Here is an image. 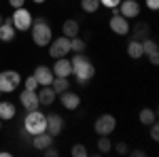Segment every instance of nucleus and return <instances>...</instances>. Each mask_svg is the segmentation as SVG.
<instances>
[{
    "label": "nucleus",
    "instance_id": "obj_1",
    "mask_svg": "<svg viewBox=\"0 0 159 157\" xmlns=\"http://www.w3.org/2000/svg\"><path fill=\"white\" fill-rule=\"evenodd\" d=\"M70 64H72V74L76 76V83L79 85H87L96 76V66L91 64V60L87 58L85 53H74Z\"/></svg>",
    "mask_w": 159,
    "mask_h": 157
},
{
    "label": "nucleus",
    "instance_id": "obj_2",
    "mask_svg": "<svg viewBox=\"0 0 159 157\" xmlns=\"http://www.w3.org/2000/svg\"><path fill=\"white\" fill-rule=\"evenodd\" d=\"M30 30H32V40L36 47H49L51 38H53V30L45 17H36L30 25Z\"/></svg>",
    "mask_w": 159,
    "mask_h": 157
},
{
    "label": "nucleus",
    "instance_id": "obj_3",
    "mask_svg": "<svg viewBox=\"0 0 159 157\" xmlns=\"http://www.w3.org/2000/svg\"><path fill=\"white\" fill-rule=\"evenodd\" d=\"M24 132L34 136V134H40V132H47V117L40 113V110H28L24 119Z\"/></svg>",
    "mask_w": 159,
    "mask_h": 157
},
{
    "label": "nucleus",
    "instance_id": "obj_4",
    "mask_svg": "<svg viewBox=\"0 0 159 157\" xmlns=\"http://www.w3.org/2000/svg\"><path fill=\"white\" fill-rule=\"evenodd\" d=\"M21 85V74L17 70H2L0 72V91L2 94H11Z\"/></svg>",
    "mask_w": 159,
    "mask_h": 157
},
{
    "label": "nucleus",
    "instance_id": "obj_5",
    "mask_svg": "<svg viewBox=\"0 0 159 157\" xmlns=\"http://www.w3.org/2000/svg\"><path fill=\"white\" fill-rule=\"evenodd\" d=\"M11 21H13V28H15V30H19V32H28L30 25H32V21H34V17L30 15L28 9L19 7V9H13Z\"/></svg>",
    "mask_w": 159,
    "mask_h": 157
},
{
    "label": "nucleus",
    "instance_id": "obj_6",
    "mask_svg": "<svg viewBox=\"0 0 159 157\" xmlns=\"http://www.w3.org/2000/svg\"><path fill=\"white\" fill-rule=\"evenodd\" d=\"M68 53H70V38H66L64 34L60 38H51V43H49V55L51 58L60 60V58H66Z\"/></svg>",
    "mask_w": 159,
    "mask_h": 157
},
{
    "label": "nucleus",
    "instance_id": "obj_7",
    "mask_svg": "<svg viewBox=\"0 0 159 157\" xmlns=\"http://www.w3.org/2000/svg\"><path fill=\"white\" fill-rule=\"evenodd\" d=\"M115 127H117V119L112 115H108V113L100 115L96 119V123H93V130H96L98 136H108V134L115 132Z\"/></svg>",
    "mask_w": 159,
    "mask_h": 157
},
{
    "label": "nucleus",
    "instance_id": "obj_8",
    "mask_svg": "<svg viewBox=\"0 0 159 157\" xmlns=\"http://www.w3.org/2000/svg\"><path fill=\"white\" fill-rule=\"evenodd\" d=\"M112 17H110V21H108V25H110V30L115 32V34H119V36H125L127 32H129V19H125L123 15H119L117 13V9H112Z\"/></svg>",
    "mask_w": 159,
    "mask_h": 157
},
{
    "label": "nucleus",
    "instance_id": "obj_9",
    "mask_svg": "<svg viewBox=\"0 0 159 157\" xmlns=\"http://www.w3.org/2000/svg\"><path fill=\"white\" fill-rule=\"evenodd\" d=\"M117 13L123 15L125 19H134L140 15V2L138 0H121L117 7Z\"/></svg>",
    "mask_w": 159,
    "mask_h": 157
},
{
    "label": "nucleus",
    "instance_id": "obj_10",
    "mask_svg": "<svg viewBox=\"0 0 159 157\" xmlns=\"http://www.w3.org/2000/svg\"><path fill=\"white\" fill-rule=\"evenodd\" d=\"M142 51L147 53V58L151 64H159V45L157 40H153L151 36H147L142 40Z\"/></svg>",
    "mask_w": 159,
    "mask_h": 157
},
{
    "label": "nucleus",
    "instance_id": "obj_11",
    "mask_svg": "<svg viewBox=\"0 0 159 157\" xmlns=\"http://www.w3.org/2000/svg\"><path fill=\"white\" fill-rule=\"evenodd\" d=\"M19 102H21V106L28 110H36L40 106V102H38V94L36 91H30V89H24L21 91V96H19Z\"/></svg>",
    "mask_w": 159,
    "mask_h": 157
},
{
    "label": "nucleus",
    "instance_id": "obj_12",
    "mask_svg": "<svg viewBox=\"0 0 159 157\" xmlns=\"http://www.w3.org/2000/svg\"><path fill=\"white\" fill-rule=\"evenodd\" d=\"M64 125H66V121L61 119L57 113H51V115H47V134H51L53 138H55L57 134H61Z\"/></svg>",
    "mask_w": 159,
    "mask_h": 157
},
{
    "label": "nucleus",
    "instance_id": "obj_13",
    "mask_svg": "<svg viewBox=\"0 0 159 157\" xmlns=\"http://www.w3.org/2000/svg\"><path fill=\"white\" fill-rule=\"evenodd\" d=\"M60 100H61V104H64V109H68V110H76L81 106V96H79L76 91H70V89L61 91Z\"/></svg>",
    "mask_w": 159,
    "mask_h": 157
},
{
    "label": "nucleus",
    "instance_id": "obj_14",
    "mask_svg": "<svg viewBox=\"0 0 159 157\" xmlns=\"http://www.w3.org/2000/svg\"><path fill=\"white\" fill-rule=\"evenodd\" d=\"M32 76L36 79L38 87H40V85H51V81L55 79V76H53V70H51V68H47V66H43V64L34 68V72H32Z\"/></svg>",
    "mask_w": 159,
    "mask_h": 157
},
{
    "label": "nucleus",
    "instance_id": "obj_15",
    "mask_svg": "<svg viewBox=\"0 0 159 157\" xmlns=\"http://www.w3.org/2000/svg\"><path fill=\"white\" fill-rule=\"evenodd\" d=\"M53 76H70L72 74V64H70V60L68 58H60V60H55V64H53Z\"/></svg>",
    "mask_w": 159,
    "mask_h": 157
},
{
    "label": "nucleus",
    "instance_id": "obj_16",
    "mask_svg": "<svg viewBox=\"0 0 159 157\" xmlns=\"http://www.w3.org/2000/svg\"><path fill=\"white\" fill-rule=\"evenodd\" d=\"M36 94H38V102L45 104V106H51L55 102V98H57V94L53 91L51 85H40V89H36Z\"/></svg>",
    "mask_w": 159,
    "mask_h": 157
},
{
    "label": "nucleus",
    "instance_id": "obj_17",
    "mask_svg": "<svg viewBox=\"0 0 159 157\" xmlns=\"http://www.w3.org/2000/svg\"><path fill=\"white\" fill-rule=\"evenodd\" d=\"M53 145V136L47 132H40V134H34L32 136V146L36 149V151H45L47 146Z\"/></svg>",
    "mask_w": 159,
    "mask_h": 157
},
{
    "label": "nucleus",
    "instance_id": "obj_18",
    "mask_svg": "<svg viewBox=\"0 0 159 157\" xmlns=\"http://www.w3.org/2000/svg\"><path fill=\"white\" fill-rule=\"evenodd\" d=\"M15 28H13V21L11 17L9 19H4L2 24H0V40L2 43H11V40H15Z\"/></svg>",
    "mask_w": 159,
    "mask_h": 157
},
{
    "label": "nucleus",
    "instance_id": "obj_19",
    "mask_svg": "<svg viewBox=\"0 0 159 157\" xmlns=\"http://www.w3.org/2000/svg\"><path fill=\"white\" fill-rule=\"evenodd\" d=\"M79 32H81V24H79L76 19H66V21L61 24V34L66 38L79 36Z\"/></svg>",
    "mask_w": 159,
    "mask_h": 157
},
{
    "label": "nucleus",
    "instance_id": "obj_20",
    "mask_svg": "<svg viewBox=\"0 0 159 157\" xmlns=\"http://www.w3.org/2000/svg\"><path fill=\"white\" fill-rule=\"evenodd\" d=\"M148 34H151V28H148L147 21H138V24L132 28V38H134V40H144Z\"/></svg>",
    "mask_w": 159,
    "mask_h": 157
},
{
    "label": "nucleus",
    "instance_id": "obj_21",
    "mask_svg": "<svg viewBox=\"0 0 159 157\" xmlns=\"http://www.w3.org/2000/svg\"><path fill=\"white\" fill-rule=\"evenodd\" d=\"M127 55L132 58V60H140L142 55H144V51H142V40H129L127 43Z\"/></svg>",
    "mask_w": 159,
    "mask_h": 157
},
{
    "label": "nucleus",
    "instance_id": "obj_22",
    "mask_svg": "<svg viewBox=\"0 0 159 157\" xmlns=\"http://www.w3.org/2000/svg\"><path fill=\"white\" fill-rule=\"evenodd\" d=\"M15 104L13 102H0V119L2 121H11L15 117Z\"/></svg>",
    "mask_w": 159,
    "mask_h": 157
},
{
    "label": "nucleus",
    "instance_id": "obj_23",
    "mask_svg": "<svg viewBox=\"0 0 159 157\" xmlns=\"http://www.w3.org/2000/svg\"><path fill=\"white\" fill-rule=\"evenodd\" d=\"M51 87H53V91L60 96L61 91H66V89H70V81L66 79V76H55L53 81H51Z\"/></svg>",
    "mask_w": 159,
    "mask_h": 157
},
{
    "label": "nucleus",
    "instance_id": "obj_24",
    "mask_svg": "<svg viewBox=\"0 0 159 157\" xmlns=\"http://www.w3.org/2000/svg\"><path fill=\"white\" fill-rule=\"evenodd\" d=\"M138 119H140L142 125H151L153 121L157 119V113H155L153 109H142V110H140V115H138Z\"/></svg>",
    "mask_w": 159,
    "mask_h": 157
},
{
    "label": "nucleus",
    "instance_id": "obj_25",
    "mask_svg": "<svg viewBox=\"0 0 159 157\" xmlns=\"http://www.w3.org/2000/svg\"><path fill=\"white\" fill-rule=\"evenodd\" d=\"M85 49H87V43L83 38H79V36L70 38V51H74V53H85Z\"/></svg>",
    "mask_w": 159,
    "mask_h": 157
},
{
    "label": "nucleus",
    "instance_id": "obj_26",
    "mask_svg": "<svg viewBox=\"0 0 159 157\" xmlns=\"http://www.w3.org/2000/svg\"><path fill=\"white\" fill-rule=\"evenodd\" d=\"M100 7H102L100 0H81V9L85 13H96Z\"/></svg>",
    "mask_w": 159,
    "mask_h": 157
},
{
    "label": "nucleus",
    "instance_id": "obj_27",
    "mask_svg": "<svg viewBox=\"0 0 159 157\" xmlns=\"http://www.w3.org/2000/svg\"><path fill=\"white\" fill-rule=\"evenodd\" d=\"M110 149H112V142L108 140V136H100L98 138V151L100 153H108Z\"/></svg>",
    "mask_w": 159,
    "mask_h": 157
},
{
    "label": "nucleus",
    "instance_id": "obj_28",
    "mask_svg": "<svg viewBox=\"0 0 159 157\" xmlns=\"http://www.w3.org/2000/svg\"><path fill=\"white\" fill-rule=\"evenodd\" d=\"M24 87H25V89H30V91H36V89H38L36 79H34V76H28V79L24 81Z\"/></svg>",
    "mask_w": 159,
    "mask_h": 157
},
{
    "label": "nucleus",
    "instance_id": "obj_29",
    "mask_svg": "<svg viewBox=\"0 0 159 157\" xmlns=\"http://www.w3.org/2000/svg\"><path fill=\"white\" fill-rule=\"evenodd\" d=\"M72 157H87V149L83 145H74L72 146Z\"/></svg>",
    "mask_w": 159,
    "mask_h": 157
},
{
    "label": "nucleus",
    "instance_id": "obj_30",
    "mask_svg": "<svg viewBox=\"0 0 159 157\" xmlns=\"http://www.w3.org/2000/svg\"><path fill=\"white\" fill-rule=\"evenodd\" d=\"M119 2H121V0H100V4H102V7H106V9H117V7H119Z\"/></svg>",
    "mask_w": 159,
    "mask_h": 157
},
{
    "label": "nucleus",
    "instance_id": "obj_31",
    "mask_svg": "<svg viewBox=\"0 0 159 157\" xmlns=\"http://www.w3.org/2000/svg\"><path fill=\"white\" fill-rule=\"evenodd\" d=\"M151 138H153L155 142L159 140V127H157V121H153V123H151Z\"/></svg>",
    "mask_w": 159,
    "mask_h": 157
},
{
    "label": "nucleus",
    "instance_id": "obj_32",
    "mask_svg": "<svg viewBox=\"0 0 159 157\" xmlns=\"http://www.w3.org/2000/svg\"><path fill=\"white\" fill-rule=\"evenodd\" d=\"M117 153H121V155H127L129 153V146H127V142H117Z\"/></svg>",
    "mask_w": 159,
    "mask_h": 157
},
{
    "label": "nucleus",
    "instance_id": "obj_33",
    "mask_svg": "<svg viewBox=\"0 0 159 157\" xmlns=\"http://www.w3.org/2000/svg\"><path fill=\"white\" fill-rule=\"evenodd\" d=\"M147 7L151 11H157L159 9V0H147Z\"/></svg>",
    "mask_w": 159,
    "mask_h": 157
},
{
    "label": "nucleus",
    "instance_id": "obj_34",
    "mask_svg": "<svg viewBox=\"0 0 159 157\" xmlns=\"http://www.w3.org/2000/svg\"><path fill=\"white\" fill-rule=\"evenodd\" d=\"M25 0H9V7H13V9H19V7H24Z\"/></svg>",
    "mask_w": 159,
    "mask_h": 157
},
{
    "label": "nucleus",
    "instance_id": "obj_35",
    "mask_svg": "<svg viewBox=\"0 0 159 157\" xmlns=\"http://www.w3.org/2000/svg\"><path fill=\"white\" fill-rule=\"evenodd\" d=\"M45 155H47V157H55V155H57V151L53 149V145H51V146H47V149H45Z\"/></svg>",
    "mask_w": 159,
    "mask_h": 157
},
{
    "label": "nucleus",
    "instance_id": "obj_36",
    "mask_svg": "<svg viewBox=\"0 0 159 157\" xmlns=\"http://www.w3.org/2000/svg\"><path fill=\"white\" fill-rule=\"evenodd\" d=\"M132 155H134V157H142V155H147V153L140 151V149H136V151H132Z\"/></svg>",
    "mask_w": 159,
    "mask_h": 157
},
{
    "label": "nucleus",
    "instance_id": "obj_37",
    "mask_svg": "<svg viewBox=\"0 0 159 157\" xmlns=\"http://www.w3.org/2000/svg\"><path fill=\"white\" fill-rule=\"evenodd\" d=\"M34 2H36V4H43V2H47V0H34Z\"/></svg>",
    "mask_w": 159,
    "mask_h": 157
},
{
    "label": "nucleus",
    "instance_id": "obj_38",
    "mask_svg": "<svg viewBox=\"0 0 159 157\" xmlns=\"http://www.w3.org/2000/svg\"><path fill=\"white\" fill-rule=\"evenodd\" d=\"M2 21H4V17H2V15H0V24H2Z\"/></svg>",
    "mask_w": 159,
    "mask_h": 157
},
{
    "label": "nucleus",
    "instance_id": "obj_39",
    "mask_svg": "<svg viewBox=\"0 0 159 157\" xmlns=\"http://www.w3.org/2000/svg\"><path fill=\"white\" fill-rule=\"evenodd\" d=\"M0 130H2V119H0Z\"/></svg>",
    "mask_w": 159,
    "mask_h": 157
},
{
    "label": "nucleus",
    "instance_id": "obj_40",
    "mask_svg": "<svg viewBox=\"0 0 159 157\" xmlns=\"http://www.w3.org/2000/svg\"><path fill=\"white\" fill-rule=\"evenodd\" d=\"M0 94H2V91H0Z\"/></svg>",
    "mask_w": 159,
    "mask_h": 157
}]
</instances>
